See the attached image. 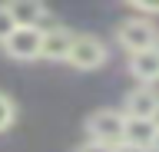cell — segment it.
I'll list each match as a JSON object with an SVG mask.
<instances>
[{"label":"cell","instance_id":"obj_1","mask_svg":"<svg viewBox=\"0 0 159 152\" xmlns=\"http://www.w3.org/2000/svg\"><path fill=\"white\" fill-rule=\"evenodd\" d=\"M116 43L129 56L133 53H143V50H152V46H159L156 23L146 20V17H126V20L116 23Z\"/></svg>","mask_w":159,"mask_h":152},{"label":"cell","instance_id":"obj_2","mask_svg":"<svg viewBox=\"0 0 159 152\" xmlns=\"http://www.w3.org/2000/svg\"><path fill=\"white\" fill-rule=\"evenodd\" d=\"M123 126H126V116L119 109H96L86 119V139L116 149L119 142H123Z\"/></svg>","mask_w":159,"mask_h":152},{"label":"cell","instance_id":"obj_3","mask_svg":"<svg viewBox=\"0 0 159 152\" xmlns=\"http://www.w3.org/2000/svg\"><path fill=\"white\" fill-rule=\"evenodd\" d=\"M106 56H109V50H106V43L99 40V37H93V33H76L66 63L76 66V70H83V73H89V70H99V66L106 63Z\"/></svg>","mask_w":159,"mask_h":152},{"label":"cell","instance_id":"obj_4","mask_svg":"<svg viewBox=\"0 0 159 152\" xmlns=\"http://www.w3.org/2000/svg\"><path fill=\"white\" fill-rule=\"evenodd\" d=\"M123 116L126 119H149L156 122L159 119V89L156 86H136V89L126 93V99H123Z\"/></svg>","mask_w":159,"mask_h":152},{"label":"cell","instance_id":"obj_5","mask_svg":"<svg viewBox=\"0 0 159 152\" xmlns=\"http://www.w3.org/2000/svg\"><path fill=\"white\" fill-rule=\"evenodd\" d=\"M0 46H3V53H7L10 60H23V63H27V60H40L43 30H23V27H17Z\"/></svg>","mask_w":159,"mask_h":152},{"label":"cell","instance_id":"obj_6","mask_svg":"<svg viewBox=\"0 0 159 152\" xmlns=\"http://www.w3.org/2000/svg\"><path fill=\"white\" fill-rule=\"evenodd\" d=\"M7 10L13 27H23V30H43V23L50 20L47 7L37 0H13V3H7Z\"/></svg>","mask_w":159,"mask_h":152},{"label":"cell","instance_id":"obj_7","mask_svg":"<svg viewBox=\"0 0 159 152\" xmlns=\"http://www.w3.org/2000/svg\"><path fill=\"white\" fill-rule=\"evenodd\" d=\"M73 37L66 27H43V46H40V60H66Z\"/></svg>","mask_w":159,"mask_h":152},{"label":"cell","instance_id":"obj_8","mask_svg":"<svg viewBox=\"0 0 159 152\" xmlns=\"http://www.w3.org/2000/svg\"><path fill=\"white\" fill-rule=\"evenodd\" d=\"M129 73H133V80H139V86H152L159 80V46L133 53L129 56Z\"/></svg>","mask_w":159,"mask_h":152},{"label":"cell","instance_id":"obj_9","mask_svg":"<svg viewBox=\"0 0 159 152\" xmlns=\"http://www.w3.org/2000/svg\"><path fill=\"white\" fill-rule=\"evenodd\" d=\"M156 129H159V122H149V119H126V126H123V142L136 145V149H149V152H152Z\"/></svg>","mask_w":159,"mask_h":152},{"label":"cell","instance_id":"obj_10","mask_svg":"<svg viewBox=\"0 0 159 152\" xmlns=\"http://www.w3.org/2000/svg\"><path fill=\"white\" fill-rule=\"evenodd\" d=\"M13 119H17V106H13V99H10V96H3V93H0V132L10 129V126H13Z\"/></svg>","mask_w":159,"mask_h":152},{"label":"cell","instance_id":"obj_11","mask_svg":"<svg viewBox=\"0 0 159 152\" xmlns=\"http://www.w3.org/2000/svg\"><path fill=\"white\" fill-rule=\"evenodd\" d=\"M17 30V27H13V20H10V10H7V3H0V43L7 40L10 33Z\"/></svg>","mask_w":159,"mask_h":152},{"label":"cell","instance_id":"obj_12","mask_svg":"<svg viewBox=\"0 0 159 152\" xmlns=\"http://www.w3.org/2000/svg\"><path fill=\"white\" fill-rule=\"evenodd\" d=\"M129 7L136 13H159V0H133Z\"/></svg>","mask_w":159,"mask_h":152},{"label":"cell","instance_id":"obj_13","mask_svg":"<svg viewBox=\"0 0 159 152\" xmlns=\"http://www.w3.org/2000/svg\"><path fill=\"white\" fill-rule=\"evenodd\" d=\"M73 152H113V149H109V145H99V142H83V145H76V149H73Z\"/></svg>","mask_w":159,"mask_h":152},{"label":"cell","instance_id":"obj_14","mask_svg":"<svg viewBox=\"0 0 159 152\" xmlns=\"http://www.w3.org/2000/svg\"><path fill=\"white\" fill-rule=\"evenodd\" d=\"M113 152H149V149H136V145H129V142H119Z\"/></svg>","mask_w":159,"mask_h":152},{"label":"cell","instance_id":"obj_15","mask_svg":"<svg viewBox=\"0 0 159 152\" xmlns=\"http://www.w3.org/2000/svg\"><path fill=\"white\" fill-rule=\"evenodd\" d=\"M152 152H159V129H156V139H152Z\"/></svg>","mask_w":159,"mask_h":152}]
</instances>
